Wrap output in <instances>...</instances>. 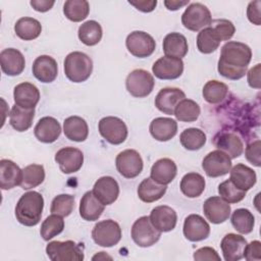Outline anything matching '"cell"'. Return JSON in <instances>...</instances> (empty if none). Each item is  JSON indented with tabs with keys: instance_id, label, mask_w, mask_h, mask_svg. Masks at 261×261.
Segmentation results:
<instances>
[{
	"instance_id": "6da1fadb",
	"label": "cell",
	"mask_w": 261,
	"mask_h": 261,
	"mask_svg": "<svg viewBox=\"0 0 261 261\" xmlns=\"http://www.w3.org/2000/svg\"><path fill=\"white\" fill-rule=\"evenodd\" d=\"M251 59L252 50L247 44L228 41L221 47L217 70L220 75L237 81L245 76Z\"/></svg>"
},
{
	"instance_id": "ac0fdd59",
	"label": "cell",
	"mask_w": 261,
	"mask_h": 261,
	"mask_svg": "<svg viewBox=\"0 0 261 261\" xmlns=\"http://www.w3.org/2000/svg\"><path fill=\"white\" fill-rule=\"evenodd\" d=\"M92 192L102 204L111 205L119 196V186L113 177L102 176L96 180Z\"/></svg>"
},
{
	"instance_id": "277c9868",
	"label": "cell",
	"mask_w": 261,
	"mask_h": 261,
	"mask_svg": "<svg viewBox=\"0 0 261 261\" xmlns=\"http://www.w3.org/2000/svg\"><path fill=\"white\" fill-rule=\"evenodd\" d=\"M46 253L52 261H82L83 247L73 241H52L46 246Z\"/></svg>"
},
{
	"instance_id": "ffe728a7",
	"label": "cell",
	"mask_w": 261,
	"mask_h": 261,
	"mask_svg": "<svg viewBox=\"0 0 261 261\" xmlns=\"http://www.w3.org/2000/svg\"><path fill=\"white\" fill-rule=\"evenodd\" d=\"M32 71L34 76L41 83H52L57 77L58 65L53 57L41 55L35 59Z\"/></svg>"
},
{
	"instance_id": "7dc6e473",
	"label": "cell",
	"mask_w": 261,
	"mask_h": 261,
	"mask_svg": "<svg viewBox=\"0 0 261 261\" xmlns=\"http://www.w3.org/2000/svg\"><path fill=\"white\" fill-rule=\"evenodd\" d=\"M218 193L220 197L229 204L239 203L246 197V192L237 188L230 179H226L219 184Z\"/></svg>"
},
{
	"instance_id": "60d3db41",
	"label": "cell",
	"mask_w": 261,
	"mask_h": 261,
	"mask_svg": "<svg viewBox=\"0 0 261 261\" xmlns=\"http://www.w3.org/2000/svg\"><path fill=\"white\" fill-rule=\"evenodd\" d=\"M90 4L86 0H67L63 4V13L65 17L73 22H80L88 16Z\"/></svg>"
},
{
	"instance_id": "11a10c76",
	"label": "cell",
	"mask_w": 261,
	"mask_h": 261,
	"mask_svg": "<svg viewBox=\"0 0 261 261\" xmlns=\"http://www.w3.org/2000/svg\"><path fill=\"white\" fill-rule=\"evenodd\" d=\"M128 3L142 12H151L157 5V0H128Z\"/></svg>"
},
{
	"instance_id": "c3c4849f",
	"label": "cell",
	"mask_w": 261,
	"mask_h": 261,
	"mask_svg": "<svg viewBox=\"0 0 261 261\" xmlns=\"http://www.w3.org/2000/svg\"><path fill=\"white\" fill-rule=\"evenodd\" d=\"M210 27L214 30V32L217 34L220 41H228L232 38L236 32V28L233 23L228 19L218 18L211 21Z\"/></svg>"
},
{
	"instance_id": "816d5d0a",
	"label": "cell",
	"mask_w": 261,
	"mask_h": 261,
	"mask_svg": "<svg viewBox=\"0 0 261 261\" xmlns=\"http://www.w3.org/2000/svg\"><path fill=\"white\" fill-rule=\"evenodd\" d=\"M193 257L196 261H205V260L220 261L221 260L217 251L211 247H203L196 250Z\"/></svg>"
},
{
	"instance_id": "4dcf8cb0",
	"label": "cell",
	"mask_w": 261,
	"mask_h": 261,
	"mask_svg": "<svg viewBox=\"0 0 261 261\" xmlns=\"http://www.w3.org/2000/svg\"><path fill=\"white\" fill-rule=\"evenodd\" d=\"M105 205L102 204L93 194L92 191H88L84 194L80 202V215L87 221H95L104 212Z\"/></svg>"
},
{
	"instance_id": "484cf974",
	"label": "cell",
	"mask_w": 261,
	"mask_h": 261,
	"mask_svg": "<svg viewBox=\"0 0 261 261\" xmlns=\"http://www.w3.org/2000/svg\"><path fill=\"white\" fill-rule=\"evenodd\" d=\"M176 173L177 167L175 162L170 158H161L152 165L150 177L158 184L167 186L174 179Z\"/></svg>"
},
{
	"instance_id": "db71d44e",
	"label": "cell",
	"mask_w": 261,
	"mask_h": 261,
	"mask_svg": "<svg viewBox=\"0 0 261 261\" xmlns=\"http://www.w3.org/2000/svg\"><path fill=\"white\" fill-rule=\"evenodd\" d=\"M260 67L261 64L258 63L247 72L248 84L253 89H260Z\"/></svg>"
},
{
	"instance_id": "4fadbf2b",
	"label": "cell",
	"mask_w": 261,
	"mask_h": 261,
	"mask_svg": "<svg viewBox=\"0 0 261 261\" xmlns=\"http://www.w3.org/2000/svg\"><path fill=\"white\" fill-rule=\"evenodd\" d=\"M55 161L59 169L65 173H73L79 171L84 163L83 152L74 147H64L58 150L55 154Z\"/></svg>"
},
{
	"instance_id": "9a60e30c",
	"label": "cell",
	"mask_w": 261,
	"mask_h": 261,
	"mask_svg": "<svg viewBox=\"0 0 261 261\" xmlns=\"http://www.w3.org/2000/svg\"><path fill=\"white\" fill-rule=\"evenodd\" d=\"M152 71L160 80H175L184 72V62L179 58L162 56L154 62Z\"/></svg>"
},
{
	"instance_id": "5b68a950",
	"label": "cell",
	"mask_w": 261,
	"mask_h": 261,
	"mask_svg": "<svg viewBox=\"0 0 261 261\" xmlns=\"http://www.w3.org/2000/svg\"><path fill=\"white\" fill-rule=\"evenodd\" d=\"M210 10L202 3H191L181 15V23L190 31L198 32L211 24Z\"/></svg>"
},
{
	"instance_id": "ab89813d",
	"label": "cell",
	"mask_w": 261,
	"mask_h": 261,
	"mask_svg": "<svg viewBox=\"0 0 261 261\" xmlns=\"http://www.w3.org/2000/svg\"><path fill=\"white\" fill-rule=\"evenodd\" d=\"M228 93V87L219 81H208L202 90L203 98L209 104H218L222 102Z\"/></svg>"
},
{
	"instance_id": "d6a6232c",
	"label": "cell",
	"mask_w": 261,
	"mask_h": 261,
	"mask_svg": "<svg viewBox=\"0 0 261 261\" xmlns=\"http://www.w3.org/2000/svg\"><path fill=\"white\" fill-rule=\"evenodd\" d=\"M166 185H161L153 180L151 177L144 178L137 190L138 197L145 203H153L161 199L166 193Z\"/></svg>"
},
{
	"instance_id": "9f6ffc18",
	"label": "cell",
	"mask_w": 261,
	"mask_h": 261,
	"mask_svg": "<svg viewBox=\"0 0 261 261\" xmlns=\"http://www.w3.org/2000/svg\"><path fill=\"white\" fill-rule=\"evenodd\" d=\"M55 1L51 0H31L30 4L32 5V7L39 12H46L48 10H50L53 5H54Z\"/></svg>"
},
{
	"instance_id": "603a6c76",
	"label": "cell",
	"mask_w": 261,
	"mask_h": 261,
	"mask_svg": "<svg viewBox=\"0 0 261 261\" xmlns=\"http://www.w3.org/2000/svg\"><path fill=\"white\" fill-rule=\"evenodd\" d=\"M37 140L41 143L51 144L55 142L61 134V125L58 120L52 116L42 117L34 128Z\"/></svg>"
},
{
	"instance_id": "7bdbcfd3",
	"label": "cell",
	"mask_w": 261,
	"mask_h": 261,
	"mask_svg": "<svg viewBox=\"0 0 261 261\" xmlns=\"http://www.w3.org/2000/svg\"><path fill=\"white\" fill-rule=\"evenodd\" d=\"M206 134L197 127L186 128L179 136L181 146L190 151L200 150L206 143Z\"/></svg>"
},
{
	"instance_id": "8d00e7d4",
	"label": "cell",
	"mask_w": 261,
	"mask_h": 261,
	"mask_svg": "<svg viewBox=\"0 0 261 261\" xmlns=\"http://www.w3.org/2000/svg\"><path fill=\"white\" fill-rule=\"evenodd\" d=\"M103 31L101 24L96 20H88L82 23L77 31L80 41L87 46H95L102 39Z\"/></svg>"
},
{
	"instance_id": "7c38bea8",
	"label": "cell",
	"mask_w": 261,
	"mask_h": 261,
	"mask_svg": "<svg viewBox=\"0 0 261 261\" xmlns=\"http://www.w3.org/2000/svg\"><path fill=\"white\" fill-rule=\"evenodd\" d=\"M202 168L209 177L223 176L231 168V159L227 154L217 149L209 152L204 157Z\"/></svg>"
},
{
	"instance_id": "74e56055",
	"label": "cell",
	"mask_w": 261,
	"mask_h": 261,
	"mask_svg": "<svg viewBox=\"0 0 261 261\" xmlns=\"http://www.w3.org/2000/svg\"><path fill=\"white\" fill-rule=\"evenodd\" d=\"M230 221L233 228L242 234H248L254 229L255 217L249 209H236L231 214Z\"/></svg>"
},
{
	"instance_id": "9c48e42d",
	"label": "cell",
	"mask_w": 261,
	"mask_h": 261,
	"mask_svg": "<svg viewBox=\"0 0 261 261\" xmlns=\"http://www.w3.org/2000/svg\"><path fill=\"white\" fill-rule=\"evenodd\" d=\"M100 135L110 144H122L128 135L125 122L116 116H106L100 119L98 123Z\"/></svg>"
},
{
	"instance_id": "ee69618b",
	"label": "cell",
	"mask_w": 261,
	"mask_h": 261,
	"mask_svg": "<svg viewBox=\"0 0 261 261\" xmlns=\"http://www.w3.org/2000/svg\"><path fill=\"white\" fill-rule=\"evenodd\" d=\"M220 39L214 30L209 25L198 33L197 36V48L203 54H210L220 45Z\"/></svg>"
},
{
	"instance_id": "d4e9b609",
	"label": "cell",
	"mask_w": 261,
	"mask_h": 261,
	"mask_svg": "<svg viewBox=\"0 0 261 261\" xmlns=\"http://www.w3.org/2000/svg\"><path fill=\"white\" fill-rule=\"evenodd\" d=\"M22 180V169L9 159L0 160V187L2 190H11L20 186Z\"/></svg>"
},
{
	"instance_id": "8fae6325",
	"label": "cell",
	"mask_w": 261,
	"mask_h": 261,
	"mask_svg": "<svg viewBox=\"0 0 261 261\" xmlns=\"http://www.w3.org/2000/svg\"><path fill=\"white\" fill-rule=\"evenodd\" d=\"M115 166L120 175L125 178H134L142 172L144 164L138 151L134 149H126L118 153L116 156Z\"/></svg>"
},
{
	"instance_id": "30bf717a",
	"label": "cell",
	"mask_w": 261,
	"mask_h": 261,
	"mask_svg": "<svg viewBox=\"0 0 261 261\" xmlns=\"http://www.w3.org/2000/svg\"><path fill=\"white\" fill-rule=\"evenodd\" d=\"M125 46L128 52L138 58H146L153 54L156 42L151 35L143 31H134L127 35Z\"/></svg>"
},
{
	"instance_id": "f5cc1de1",
	"label": "cell",
	"mask_w": 261,
	"mask_h": 261,
	"mask_svg": "<svg viewBox=\"0 0 261 261\" xmlns=\"http://www.w3.org/2000/svg\"><path fill=\"white\" fill-rule=\"evenodd\" d=\"M261 1L256 0L249 3L247 7V17L250 22L256 25H260L261 23V13H260Z\"/></svg>"
},
{
	"instance_id": "d6986e66",
	"label": "cell",
	"mask_w": 261,
	"mask_h": 261,
	"mask_svg": "<svg viewBox=\"0 0 261 261\" xmlns=\"http://www.w3.org/2000/svg\"><path fill=\"white\" fill-rule=\"evenodd\" d=\"M0 64L2 71L9 76L20 74L25 67L22 53L14 48L3 49L0 53Z\"/></svg>"
},
{
	"instance_id": "d590c367",
	"label": "cell",
	"mask_w": 261,
	"mask_h": 261,
	"mask_svg": "<svg viewBox=\"0 0 261 261\" xmlns=\"http://www.w3.org/2000/svg\"><path fill=\"white\" fill-rule=\"evenodd\" d=\"M205 178L198 172H189L180 180V191L188 198H197L205 190Z\"/></svg>"
},
{
	"instance_id": "f907efd6",
	"label": "cell",
	"mask_w": 261,
	"mask_h": 261,
	"mask_svg": "<svg viewBox=\"0 0 261 261\" xmlns=\"http://www.w3.org/2000/svg\"><path fill=\"white\" fill-rule=\"evenodd\" d=\"M247 261H259L261 259V243L260 241H252L247 244L244 250V257Z\"/></svg>"
},
{
	"instance_id": "f1b7e54d",
	"label": "cell",
	"mask_w": 261,
	"mask_h": 261,
	"mask_svg": "<svg viewBox=\"0 0 261 261\" xmlns=\"http://www.w3.org/2000/svg\"><path fill=\"white\" fill-rule=\"evenodd\" d=\"M229 172V179L237 188L242 191H249L255 186L257 181L256 172L251 167L243 163H238L234 165L232 168H230Z\"/></svg>"
},
{
	"instance_id": "e0dca14e",
	"label": "cell",
	"mask_w": 261,
	"mask_h": 261,
	"mask_svg": "<svg viewBox=\"0 0 261 261\" xmlns=\"http://www.w3.org/2000/svg\"><path fill=\"white\" fill-rule=\"evenodd\" d=\"M150 221L160 232H168L174 229L177 222V214L174 209L166 205L156 206L150 213Z\"/></svg>"
},
{
	"instance_id": "f546056e",
	"label": "cell",
	"mask_w": 261,
	"mask_h": 261,
	"mask_svg": "<svg viewBox=\"0 0 261 261\" xmlns=\"http://www.w3.org/2000/svg\"><path fill=\"white\" fill-rule=\"evenodd\" d=\"M165 56L181 59L189 51V45L186 37L179 33L173 32L165 36L162 43Z\"/></svg>"
},
{
	"instance_id": "8992f818",
	"label": "cell",
	"mask_w": 261,
	"mask_h": 261,
	"mask_svg": "<svg viewBox=\"0 0 261 261\" xmlns=\"http://www.w3.org/2000/svg\"><path fill=\"white\" fill-rule=\"evenodd\" d=\"M155 86L153 75L145 69H134L125 80V88L127 92L136 98H144L149 96Z\"/></svg>"
},
{
	"instance_id": "b9f144b4",
	"label": "cell",
	"mask_w": 261,
	"mask_h": 261,
	"mask_svg": "<svg viewBox=\"0 0 261 261\" xmlns=\"http://www.w3.org/2000/svg\"><path fill=\"white\" fill-rule=\"evenodd\" d=\"M200 113H201V108L199 104L192 99L185 98L176 105L173 115L179 121L193 122L198 119Z\"/></svg>"
},
{
	"instance_id": "3957f363",
	"label": "cell",
	"mask_w": 261,
	"mask_h": 261,
	"mask_svg": "<svg viewBox=\"0 0 261 261\" xmlns=\"http://www.w3.org/2000/svg\"><path fill=\"white\" fill-rule=\"evenodd\" d=\"M63 68L65 76L72 83L87 81L93 71V61L84 52L73 51L66 55Z\"/></svg>"
},
{
	"instance_id": "836d02e7",
	"label": "cell",
	"mask_w": 261,
	"mask_h": 261,
	"mask_svg": "<svg viewBox=\"0 0 261 261\" xmlns=\"http://www.w3.org/2000/svg\"><path fill=\"white\" fill-rule=\"evenodd\" d=\"M35 117V108L29 109L14 104L10 110L9 123L16 132H25L32 124Z\"/></svg>"
},
{
	"instance_id": "83f0119b",
	"label": "cell",
	"mask_w": 261,
	"mask_h": 261,
	"mask_svg": "<svg viewBox=\"0 0 261 261\" xmlns=\"http://www.w3.org/2000/svg\"><path fill=\"white\" fill-rule=\"evenodd\" d=\"M218 150L227 154L230 159L240 157L244 152V144L242 140L232 133H219L213 140Z\"/></svg>"
},
{
	"instance_id": "e575fe53",
	"label": "cell",
	"mask_w": 261,
	"mask_h": 261,
	"mask_svg": "<svg viewBox=\"0 0 261 261\" xmlns=\"http://www.w3.org/2000/svg\"><path fill=\"white\" fill-rule=\"evenodd\" d=\"M14 32L16 36L23 41H32L37 39L41 32V22L33 17H20L14 24Z\"/></svg>"
},
{
	"instance_id": "52a82bcc",
	"label": "cell",
	"mask_w": 261,
	"mask_h": 261,
	"mask_svg": "<svg viewBox=\"0 0 261 261\" xmlns=\"http://www.w3.org/2000/svg\"><path fill=\"white\" fill-rule=\"evenodd\" d=\"M92 239L98 246L104 248L113 247L121 239L120 225L112 219L101 220L93 227Z\"/></svg>"
},
{
	"instance_id": "2e32d148",
	"label": "cell",
	"mask_w": 261,
	"mask_h": 261,
	"mask_svg": "<svg viewBox=\"0 0 261 261\" xmlns=\"http://www.w3.org/2000/svg\"><path fill=\"white\" fill-rule=\"evenodd\" d=\"M182 232L190 242H200L210 234V225L199 214H190L185 218Z\"/></svg>"
},
{
	"instance_id": "44dd1931",
	"label": "cell",
	"mask_w": 261,
	"mask_h": 261,
	"mask_svg": "<svg viewBox=\"0 0 261 261\" xmlns=\"http://www.w3.org/2000/svg\"><path fill=\"white\" fill-rule=\"evenodd\" d=\"M185 98L186 94L178 88H163L156 95L155 106L159 111L172 115L176 105Z\"/></svg>"
},
{
	"instance_id": "7402d4cb",
	"label": "cell",
	"mask_w": 261,
	"mask_h": 261,
	"mask_svg": "<svg viewBox=\"0 0 261 261\" xmlns=\"http://www.w3.org/2000/svg\"><path fill=\"white\" fill-rule=\"evenodd\" d=\"M247 245L246 239L237 233H227L220 243L223 259L225 261H239L244 257V250Z\"/></svg>"
},
{
	"instance_id": "f6af8a7d",
	"label": "cell",
	"mask_w": 261,
	"mask_h": 261,
	"mask_svg": "<svg viewBox=\"0 0 261 261\" xmlns=\"http://www.w3.org/2000/svg\"><path fill=\"white\" fill-rule=\"evenodd\" d=\"M64 228V220L62 216L51 214L42 222L40 233L44 241H50L54 237L62 232Z\"/></svg>"
},
{
	"instance_id": "4316f807",
	"label": "cell",
	"mask_w": 261,
	"mask_h": 261,
	"mask_svg": "<svg viewBox=\"0 0 261 261\" xmlns=\"http://www.w3.org/2000/svg\"><path fill=\"white\" fill-rule=\"evenodd\" d=\"M151 136L159 142L171 140L177 133V122L170 117H156L149 126Z\"/></svg>"
},
{
	"instance_id": "6f0895ef",
	"label": "cell",
	"mask_w": 261,
	"mask_h": 261,
	"mask_svg": "<svg viewBox=\"0 0 261 261\" xmlns=\"http://www.w3.org/2000/svg\"><path fill=\"white\" fill-rule=\"evenodd\" d=\"M163 3H164L165 7L168 10L175 11V10H178L179 8L188 5L190 3V1L189 0H184V1H180V0H165Z\"/></svg>"
},
{
	"instance_id": "7a4b0ae2",
	"label": "cell",
	"mask_w": 261,
	"mask_h": 261,
	"mask_svg": "<svg viewBox=\"0 0 261 261\" xmlns=\"http://www.w3.org/2000/svg\"><path fill=\"white\" fill-rule=\"evenodd\" d=\"M44 208V198L36 191H30L19 198L14 214L16 220L24 226L37 225L42 217Z\"/></svg>"
},
{
	"instance_id": "f35d334b",
	"label": "cell",
	"mask_w": 261,
	"mask_h": 261,
	"mask_svg": "<svg viewBox=\"0 0 261 261\" xmlns=\"http://www.w3.org/2000/svg\"><path fill=\"white\" fill-rule=\"evenodd\" d=\"M45 179V169L41 164H30L22 168L21 189L31 190L40 186Z\"/></svg>"
},
{
	"instance_id": "bcb514c9",
	"label": "cell",
	"mask_w": 261,
	"mask_h": 261,
	"mask_svg": "<svg viewBox=\"0 0 261 261\" xmlns=\"http://www.w3.org/2000/svg\"><path fill=\"white\" fill-rule=\"evenodd\" d=\"M74 209V197L69 194H61L56 196L52 202L50 211L53 214L66 217L71 214Z\"/></svg>"
},
{
	"instance_id": "5bb4252c",
	"label": "cell",
	"mask_w": 261,
	"mask_h": 261,
	"mask_svg": "<svg viewBox=\"0 0 261 261\" xmlns=\"http://www.w3.org/2000/svg\"><path fill=\"white\" fill-rule=\"evenodd\" d=\"M203 212L211 223L220 224L228 219L231 208L229 203H227L221 197L212 196L204 202Z\"/></svg>"
},
{
	"instance_id": "cb8c5ba5",
	"label": "cell",
	"mask_w": 261,
	"mask_h": 261,
	"mask_svg": "<svg viewBox=\"0 0 261 261\" xmlns=\"http://www.w3.org/2000/svg\"><path fill=\"white\" fill-rule=\"evenodd\" d=\"M14 104L29 109H34L40 101V91L32 83L23 82L14 87Z\"/></svg>"
},
{
	"instance_id": "1f68e13d",
	"label": "cell",
	"mask_w": 261,
	"mask_h": 261,
	"mask_svg": "<svg viewBox=\"0 0 261 261\" xmlns=\"http://www.w3.org/2000/svg\"><path fill=\"white\" fill-rule=\"evenodd\" d=\"M63 133L65 137L73 142H84L89 135L87 121L77 115H72L64 119Z\"/></svg>"
},
{
	"instance_id": "681fc988",
	"label": "cell",
	"mask_w": 261,
	"mask_h": 261,
	"mask_svg": "<svg viewBox=\"0 0 261 261\" xmlns=\"http://www.w3.org/2000/svg\"><path fill=\"white\" fill-rule=\"evenodd\" d=\"M245 155L247 160L251 164L259 167L260 166V140H256L250 143L246 147Z\"/></svg>"
},
{
	"instance_id": "ba28073f",
	"label": "cell",
	"mask_w": 261,
	"mask_h": 261,
	"mask_svg": "<svg viewBox=\"0 0 261 261\" xmlns=\"http://www.w3.org/2000/svg\"><path fill=\"white\" fill-rule=\"evenodd\" d=\"M130 236L136 245L142 248H148L159 241L161 232L154 227L149 216H142L134 222Z\"/></svg>"
}]
</instances>
